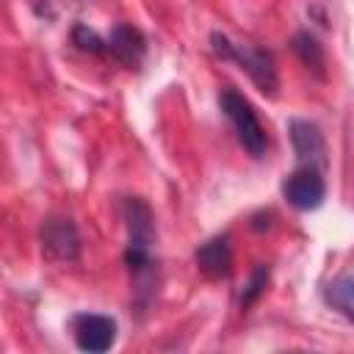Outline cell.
<instances>
[{
    "mask_svg": "<svg viewBox=\"0 0 354 354\" xmlns=\"http://www.w3.org/2000/svg\"><path fill=\"white\" fill-rule=\"evenodd\" d=\"M196 268L205 279H227L232 271V246L227 235H213L205 243H199L196 254Z\"/></svg>",
    "mask_w": 354,
    "mask_h": 354,
    "instance_id": "cell-8",
    "label": "cell"
},
{
    "mask_svg": "<svg viewBox=\"0 0 354 354\" xmlns=\"http://www.w3.org/2000/svg\"><path fill=\"white\" fill-rule=\"evenodd\" d=\"M72 332L77 348L88 354H102L116 343V321L111 315L80 313L72 318Z\"/></svg>",
    "mask_w": 354,
    "mask_h": 354,
    "instance_id": "cell-6",
    "label": "cell"
},
{
    "mask_svg": "<svg viewBox=\"0 0 354 354\" xmlns=\"http://www.w3.org/2000/svg\"><path fill=\"white\" fill-rule=\"evenodd\" d=\"M124 224H127V249H124V263L130 268V274L144 282L152 277V243H155V216L152 207L138 199L130 196L124 199Z\"/></svg>",
    "mask_w": 354,
    "mask_h": 354,
    "instance_id": "cell-1",
    "label": "cell"
},
{
    "mask_svg": "<svg viewBox=\"0 0 354 354\" xmlns=\"http://www.w3.org/2000/svg\"><path fill=\"white\" fill-rule=\"evenodd\" d=\"M210 50H213L218 58H224V61H235L263 94H268V97L277 94L279 77H277V66H274V58H271L268 50H254V47L235 44V41H230V36H224L221 30H213V33H210Z\"/></svg>",
    "mask_w": 354,
    "mask_h": 354,
    "instance_id": "cell-2",
    "label": "cell"
},
{
    "mask_svg": "<svg viewBox=\"0 0 354 354\" xmlns=\"http://www.w3.org/2000/svg\"><path fill=\"white\" fill-rule=\"evenodd\" d=\"M282 196L296 210H315V207H321V202L326 196V183L321 177V169L299 166L296 171H290L285 177V183H282Z\"/></svg>",
    "mask_w": 354,
    "mask_h": 354,
    "instance_id": "cell-5",
    "label": "cell"
},
{
    "mask_svg": "<svg viewBox=\"0 0 354 354\" xmlns=\"http://www.w3.org/2000/svg\"><path fill=\"white\" fill-rule=\"evenodd\" d=\"M324 301L340 313L343 318L354 321V277H337L324 288Z\"/></svg>",
    "mask_w": 354,
    "mask_h": 354,
    "instance_id": "cell-11",
    "label": "cell"
},
{
    "mask_svg": "<svg viewBox=\"0 0 354 354\" xmlns=\"http://www.w3.org/2000/svg\"><path fill=\"white\" fill-rule=\"evenodd\" d=\"M290 47H293V53L299 55V61H301L313 75H318V77L326 75V55H324L321 41H318L313 33H307V30L296 33L293 41H290Z\"/></svg>",
    "mask_w": 354,
    "mask_h": 354,
    "instance_id": "cell-10",
    "label": "cell"
},
{
    "mask_svg": "<svg viewBox=\"0 0 354 354\" xmlns=\"http://www.w3.org/2000/svg\"><path fill=\"white\" fill-rule=\"evenodd\" d=\"M288 133H290V144H293V152L301 160V166L324 169L326 144H324V136H321L318 124H313L307 119H290L288 122Z\"/></svg>",
    "mask_w": 354,
    "mask_h": 354,
    "instance_id": "cell-7",
    "label": "cell"
},
{
    "mask_svg": "<svg viewBox=\"0 0 354 354\" xmlns=\"http://www.w3.org/2000/svg\"><path fill=\"white\" fill-rule=\"evenodd\" d=\"M105 50H108L119 64L136 69V66L141 64L144 53H147V39H144V33H141L138 28L119 22V25H113V30H111V36H108Z\"/></svg>",
    "mask_w": 354,
    "mask_h": 354,
    "instance_id": "cell-9",
    "label": "cell"
},
{
    "mask_svg": "<svg viewBox=\"0 0 354 354\" xmlns=\"http://www.w3.org/2000/svg\"><path fill=\"white\" fill-rule=\"evenodd\" d=\"M218 108L232 122V127H235L238 141L243 144V149L252 158H263L266 155V147H268V138H266V130H263V124H260L252 102L238 88H230L227 86V88L218 91Z\"/></svg>",
    "mask_w": 354,
    "mask_h": 354,
    "instance_id": "cell-3",
    "label": "cell"
},
{
    "mask_svg": "<svg viewBox=\"0 0 354 354\" xmlns=\"http://www.w3.org/2000/svg\"><path fill=\"white\" fill-rule=\"evenodd\" d=\"M41 241V254L50 263H75L80 257V232L72 218L53 216L41 224L39 232Z\"/></svg>",
    "mask_w": 354,
    "mask_h": 354,
    "instance_id": "cell-4",
    "label": "cell"
},
{
    "mask_svg": "<svg viewBox=\"0 0 354 354\" xmlns=\"http://www.w3.org/2000/svg\"><path fill=\"white\" fill-rule=\"evenodd\" d=\"M72 44H75L77 50H83V53L97 55V53H105V44H108V41H102L100 33L91 30L88 25H75V28H72Z\"/></svg>",
    "mask_w": 354,
    "mask_h": 354,
    "instance_id": "cell-13",
    "label": "cell"
},
{
    "mask_svg": "<svg viewBox=\"0 0 354 354\" xmlns=\"http://www.w3.org/2000/svg\"><path fill=\"white\" fill-rule=\"evenodd\" d=\"M268 277H271L268 266H254L252 268V274H249V279H246V285L241 290V307H252L263 296V290L268 285Z\"/></svg>",
    "mask_w": 354,
    "mask_h": 354,
    "instance_id": "cell-12",
    "label": "cell"
}]
</instances>
